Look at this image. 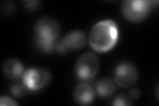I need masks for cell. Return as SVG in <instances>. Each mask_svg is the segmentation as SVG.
I'll list each match as a JSON object with an SVG mask.
<instances>
[{
  "instance_id": "1",
  "label": "cell",
  "mask_w": 159,
  "mask_h": 106,
  "mask_svg": "<svg viewBox=\"0 0 159 106\" xmlns=\"http://www.w3.org/2000/svg\"><path fill=\"white\" fill-rule=\"evenodd\" d=\"M118 38L116 23L112 20H103L93 26L89 41L92 48L98 53H105L115 46Z\"/></svg>"
},
{
  "instance_id": "2",
  "label": "cell",
  "mask_w": 159,
  "mask_h": 106,
  "mask_svg": "<svg viewBox=\"0 0 159 106\" xmlns=\"http://www.w3.org/2000/svg\"><path fill=\"white\" fill-rule=\"evenodd\" d=\"M34 33L37 46L43 52L51 53L56 49L61 27L55 19L48 17L39 19L34 25Z\"/></svg>"
},
{
  "instance_id": "3",
  "label": "cell",
  "mask_w": 159,
  "mask_h": 106,
  "mask_svg": "<svg viewBox=\"0 0 159 106\" xmlns=\"http://www.w3.org/2000/svg\"><path fill=\"white\" fill-rule=\"evenodd\" d=\"M154 3L148 0H127L122 4L123 16L129 21L141 22L148 17Z\"/></svg>"
},
{
  "instance_id": "4",
  "label": "cell",
  "mask_w": 159,
  "mask_h": 106,
  "mask_svg": "<svg viewBox=\"0 0 159 106\" xmlns=\"http://www.w3.org/2000/svg\"><path fill=\"white\" fill-rule=\"evenodd\" d=\"M23 83L29 90L38 91L47 86L52 80V74L47 68L33 67L24 72Z\"/></svg>"
},
{
  "instance_id": "5",
  "label": "cell",
  "mask_w": 159,
  "mask_h": 106,
  "mask_svg": "<svg viewBox=\"0 0 159 106\" xmlns=\"http://www.w3.org/2000/svg\"><path fill=\"white\" fill-rule=\"evenodd\" d=\"M99 69V61L98 57L92 53L82 54L76 63V74L82 80L92 79L98 74Z\"/></svg>"
},
{
  "instance_id": "6",
  "label": "cell",
  "mask_w": 159,
  "mask_h": 106,
  "mask_svg": "<svg viewBox=\"0 0 159 106\" xmlns=\"http://www.w3.org/2000/svg\"><path fill=\"white\" fill-rule=\"evenodd\" d=\"M137 69L133 63L124 61L117 66L114 73V81L119 86L130 87L137 82Z\"/></svg>"
},
{
  "instance_id": "7",
  "label": "cell",
  "mask_w": 159,
  "mask_h": 106,
  "mask_svg": "<svg viewBox=\"0 0 159 106\" xmlns=\"http://www.w3.org/2000/svg\"><path fill=\"white\" fill-rule=\"evenodd\" d=\"M86 37L84 32L74 30L68 33L57 43L56 50L60 53H65L71 50L82 48L86 44Z\"/></svg>"
},
{
  "instance_id": "8",
  "label": "cell",
  "mask_w": 159,
  "mask_h": 106,
  "mask_svg": "<svg viewBox=\"0 0 159 106\" xmlns=\"http://www.w3.org/2000/svg\"><path fill=\"white\" fill-rule=\"evenodd\" d=\"M74 97L76 102L81 105L92 104L96 98L95 91L90 85L82 83L75 88Z\"/></svg>"
},
{
  "instance_id": "9",
  "label": "cell",
  "mask_w": 159,
  "mask_h": 106,
  "mask_svg": "<svg viewBox=\"0 0 159 106\" xmlns=\"http://www.w3.org/2000/svg\"><path fill=\"white\" fill-rule=\"evenodd\" d=\"M3 72L7 78L17 80L23 76L25 72L24 65L18 58H8L3 64Z\"/></svg>"
},
{
  "instance_id": "10",
  "label": "cell",
  "mask_w": 159,
  "mask_h": 106,
  "mask_svg": "<svg viewBox=\"0 0 159 106\" xmlns=\"http://www.w3.org/2000/svg\"><path fill=\"white\" fill-rule=\"evenodd\" d=\"M96 88L98 94L103 98L111 96L117 91L116 84L107 78L99 80L96 84Z\"/></svg>"
},
{
  "instance_id": "11",
  "label": "cell",
  "mask_w": 159,
  "mask_h": 106,
  "mask_svg": "<svg viewBox=\"0 0 159 106\" xmlns=\"http://www.w3.org/2000/svg\"><path fill=\"white\" fill-rule=\"evenodd\" d=\"M27 90V87L25 86L23 83V84H15L11 85V88H10V92L14 95V96L20 98L22 97L25 94Z\"/></svg>"
},
{
  "instance_id": "12",
  "label": "cell",
  "mask_w": 159,
  "mask_h": 106,
  "mask_svg": "<svg viewBox=\"0 0 159 106\" xmlns=\"http://www.w3.org/2000/svg\"><path fill=\"white\" fill-rule=\"evenodd\" d=\"M114 105L118 106H126V105H131L133 104L132 99L129 96V95L123 94L119 95L113 101Z\"/></svg>"
},
{
  "instance_id": "13",
  "label": "cell",
  "mask_w": 159,
  "mask_h": 106,
  "mask_svg": "<svg viewBox=\"0 0 159 106\" xmlns=\"http://www.w3.org/2000/svg\"><path fill=\"white\" fill-rule=\"evenodd\" d=\"M0 105L15 106V105H18V104L11 98L7 97V96H2L1 98H0Z\"/></svg>"
},
{
  "instance_id": "14",
  "label": "cell",
  "mask_w": 159,
  "mask_h": 106,
  "mask_svg": "<svg viewBox=\"0 0 159 106\" xmlns=\"http://www.w3.org/2000/svg\"><path fill=\"white\" fill-rule=\"evenodd\" d=\"M25 6L29 10H34L39 6V2L38 1H28L25 2Z\"/></svg>"
},
{
  "instance_id": "15",
  "label": "cell",
  "mask_w": 159,
  "mask_h": 106,
  "mask_svg": "<svg viewBox=\"0 0 159 106\" xmlns=\"http://www.w3.org/2000/svg\"><path fill=\"white\" fill-rule=\"evenodd\" d=\"M6 6H3L2 9V12H5V14L7 15L11 13L14 9V6L11 2H7L6 3Z\"/></svg>"
},
{
  "instance_id": "16",
  "label": "cell",
  "mask_w": 159,
  "mask_h": 106,
  "mask_svg": "<svg viewBox=\"0 0 159 106\" xmlns=\"http://www.w3.org/2000/svg\"><path fill=\"white\" fill-rule=\"evenodd\" d=\"M129 95L131 98V99H137L141 96V91L138 88H133L129 92Z\"/></svg>"
}]
</instances>
